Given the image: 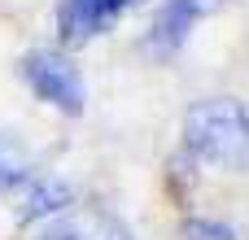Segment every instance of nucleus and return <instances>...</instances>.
<instances>
[{"label": "nucleus", "instance_id": "obj_1", "mask_svg": "<svg viewBox=\"0 0 249 240\" xmlns=\"http://www.w3.org/2000/svg\"><path fill=\"white\" fill-rule=\"evenodd\" d=\"M184 149L197 162L249 175V109L232 96L193 105L184 118Z\"/></svg>", "mask_w": 249, "mask_h": 240}, {"label": "nucleus", "instance_id": "obj_2", "mask_svg": "<svg viewBox=\"0 0 249 240\" xmlns=\"http://www.w3.org/2000/svg\"><path fill=\"white\" fill-rule=\"evenodd\" d=\"M66 206H70V188L61 179H44V175L0 162V240L22 232L35 219L61 214Z\"/></svg>", "mask_w": 249, "mask_h": 240}, {"label": "nucleus", "instance_id": "obj_3", "mask_svg": "<svg viewBox=\"0 0 249 240\" xmlns=\"http://www.w3.org/2000/svg\"><path fill=\"white\" fill-rule=\"evenodd\" d=\"M22 79L31 83V92H35L39 101L57 105V109L70 114V118L83 114V105H88L79 66H74L66 52H57V48H35V52H26V57H22Z\"/></svg>", "mask_w": 249, "mask_h": 240}, {"label": "nucleus", "instance_id": "obj_4", "mask_svg": "<svg viewBox=\"0 0 249 240\" xmlns=\"http://www.w3.org/2000/svg\"><path fill=\"white\" fill-rule=\"evenodd\" d=\"M136 4H144V0H61L57 4V39L66 48H79V44L96 39L101 31H109Z\"/></svg>", "mask_w": 249, "mask_h": 240}, {"label": "nucleus", "instance_id": "obj_5", "mask_svg": "<svg viewBox=\"0 0 249 240\" xmlns=\"http://www.w3.org/2000/svg\"><path fill=\"white\" fill-rule=\"evenodd\" d=\"M35 240H131V227L101 206H74L53 214L35 232Z\"/></svg>", "mask_w": 249, "mask_h": 240}, {"label": "nucleus", "instance_id": "obj_6", "mask_svg": "<svg viewBox=\"0 0 249 240\" xmlns=\"http://www.w3.org/2000/svg\"><path fill=\"white\" fill-rule=\"evenodd\" d=\"M197 17H201L197 0H162L158 13H153L149 35H144V52L149 57H175L184 48L188 31L197 26Z\"/></svg>", "mask_w": 249, "mask_h": 240}, {"label": "nucleus", "instance_id": "obj_7", "mask_svg": "<svg viewBox=\"0 0 249 240\" xmlns=\"http://www.w3.org/2000/svg\"><path fill=\"white\" fill-rule=\"evenodd\" d=\"M179 236L184 240H236V232L228 223H214V219H184Z\"/></svg>", "mask_w": 249, "mask_h": 240}]
</instances>
